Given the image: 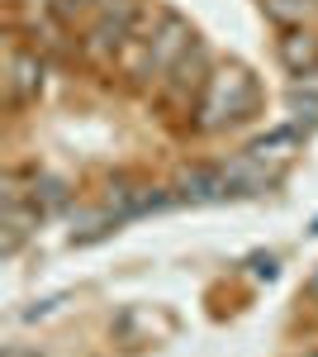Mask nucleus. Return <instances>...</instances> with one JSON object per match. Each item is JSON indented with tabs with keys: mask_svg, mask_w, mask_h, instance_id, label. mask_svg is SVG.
Listing matches in <instances>:
<instances>
[{
	"mask_svg": "<svg viewBox=\"0 0 318 357\" xmlns=\"http://www.w3.org/2000/svg\"><path fill=\"white\" fill-rule=\"evenodd\" d=\"M257 110V82L247 77V67L238 62H214L209 86L195 105V129L200 134H223V129H238L242 119H252Z\"/></svg>",
	"mask_w": 318,
	"mask_h": 357,
	"instance_id": "1",
	"label": "nucleus"
},
{
	"mask_svg": "<svg viewBox=\"0 0 318 357\" xmlns=\"http://www.w3.org/2000/svg\"><path fill=\"white\" fill-rule=\"evenodd\" d=\"M143 20H148V0H105L81 33V57L95 67H114L119 48L133 38V29Z\"/></svg>",
	"mask_w": 318,
	"mask_h": 357,
	"instance_id": "2",
	"label": "nucleus"
},
{
	"mask_svg": "<svg viewBox=\"0 0 318 357\" xmlns=\"http://www.w3.org/2000/svg\"><path fill=\"white\" fill-rule=\"evenodd\" d=\"M209 72H214L209 48L195 43V48H190V53L157 82V100L166 105V110L190 114V119H195V105H200V96H205V86H209Z\"/></svg>",
	"mask_w": 318,
	"mask_h": 357,
	"instance_id": "3",
	"label": "nucleus"
},
{
	"mask_svg": "<svg viewBox=\"0 0 318 357\" xmlns=\"http://www.w3.org/2000/svg\"><path fill=\"white\" fill-rule=\"evenodd\" d=\"M148 43H152V67H148V77H152V86H157L200 38H195L190 20H181L176 10H157V15L148 20Z\"/></svg>",
	"mask_w": 318,
	"mask_h": 357,
	"instance_id": "4",
	"label": "nucleus"
},
{
	"mask_svg": "<svg viewBox=\"0 0 318 357\" xmlns=\"http://www.w3.org/2000/svg\"><path fill=\"white\" fill-rule=\"evenodd\" d=\"M43 77H48V67H43V53L33 48V43H10V57H5V100H10V110H19L29 100H38L43 96Z\"/></svg>",
	"mask_w": 318,
	"mask_h": 357,
	"instance_id": "5",
	"label": "nucleus"
},
{
	"mask_svg": "<svg viewBox=\"0 0 318 357\" xmlns=\"http://www.w3.org/2000/svg\"><path fill=\"white\" fill-rule=\"evenodd\" d=\"M285 105H290V124L299 129V134H309L318 124V67H309V72H294L290 86H285Z\"/></svg>",
	"mask_w": 318,
	"mask_h": 357,
	"instance_id": "6",
	"label": "nucleus"
},
{
	"mask_svg": "<svg viewBox=\"0 0 318 357\" xmlns=\"http://www.w3.org/2000/svg\"><path fill=\"white\" fill-rule=\"evenodd\" d=\"M276 57H280V67L285 72H309L318 67V33L309 24L304 29H280V38H276Z\"/></svg>",
	"mask_w": 318,
	"mask_h": 357,
	"instance_id": "7",
	"label": "nucleus"
},
{
	"mask_svg": "<svg viewBox=\"0 0 318 357\" xmlns=\"http://www.w3.org/2000/svg\"><path fill=\"white\" fill-rule=\"evenodd\" d=\"M247 153H252L257 162H266L271 172H280V167L294 162V153H299V129H294V124H280V129L262 134L257 143H247Z\"/></svg>",
	"mask_w": 318,
	"mask_h": 357,
	"instance_id": "8",
	"label": "nucleus"
},
{
	"mask_svg": "<svg viewBox=\"0 0 318 357\" xmlns=\"http://www.w3.org/2000/svg\"><path fill=\"white\" fill-rule=\"evenodd\" d=\"M262 15L276 29H304L318 15V5L314 0H262Z\"/></svg>",
	"mask_w": 318,
	"mask_h": 357,
	"instance_id": "9",
	"label": "nucleus"
},
{
	"mask_svg": "<svg viewBox=\"0 0 318 357\" xmlns=\"http://www.w3.org/2000/svg\"><path fill=\"white\" fill-rule=\"evenodd\" d=\"M29 205L38 210V215H53L57 205H67V186L57 181V176H29Z\"/></svg>",
	"mask_w": 318,
	"mask_h": 357,
	"instance_id": "10",
	"label": "nucleus"
},
{
	"mask_svg": "<svg viewBox=\"0 0 318 357\" xmlns=\"http://www.w3.org/2000/svg\"><path fill=\"white\" fill-rule=\"evenodd\" d=\"M105 0H48V10H53L57 24H77V20H86V15H95Z\"/></svg>",
	"mask_w": 318,
	"mask_h": 357,
	"instance_id": "11",
	"label": "nucleus"
},
{
	"mask_svg": "<svg viewBox=\"0 0 318 357\" xmlns=\"http://www.w3.org/2000/svg\"><path fill=\"white\" fill-rule=\"evenodd\" d=\"M299 357H318V353H299Z\"/></svg>",
	"mask_w": 318,
	"mask_h": 357,
	"instance_id": "12",
	"label": "nucleus"
},
{
	"mask_svg": "<svg viewBox=\"0 0 318 357\" xmlns=\"http://www.w3.org/2000/svg\"><path fill=\"white\" fill-rule=\"evenodd\" d=\"M314 5H318V0H314Z\"/></svg>",
	"mask_w": 318,
	"mask_h": 357,
	"instance_id": "13",
	"label": "nucleus"
}]
</instances>
